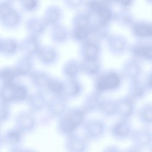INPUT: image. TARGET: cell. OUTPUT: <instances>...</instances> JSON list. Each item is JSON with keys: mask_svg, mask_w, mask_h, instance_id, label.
Returning <instances> with one entry per match:
<instances>
[{"mask_svg": "<svg viewBox=\"0 0 152 152\" xmlns=\"http://www.w3.org/2000/svg\"><path fill=\"white\" fill-rule=\"evenodd\" d=\"M2 92L3 97L7 100H21L26 96V91L23 87L11 82L6 83Z\"/></svg>", "mask_w": 152, "mask_h": 152, "instance_id": "1", "label": "cell"}, {"mask_svg": "<svg viewBox=\"0 0 152 152\" xmlns=\"http://www.w3.org/2000/svg\"><path fill=\"white\" fill-rule=\"evenodd\" d=\"M134 130L127 124L121 122L114 125L109 132L112 137L119 141L131 139Z\"/></svg>", "mask_w": 152, "mask_h": 152, "instance_id": "2", "label": "cell"}, {"mask_svg": "<svg viewBox=\"0 0 152 152\" xmlns=\"http://www.w3.org/2000/svg\"><path fill=\"white\" fill-rule=\"evenodd\" d=\"M83 119V114L80 111H71L63 121L61 125L62 128L66 132L72 131L81 123Z\"/></svg>", "mask_w": 152, "mask_h": 152, "instance_id": "3", "label": "cell"}, {"mask_svg": "<svg viewBox=\"0 0 152 152\" xmlns=\"http://www.w3.org/2000/svg\"><path fill=\"white\" fill-rule=\"evenodd\" d=\"M152 132L147 129L134 131L132 137L133 145L141 150L148 147L152 142Z\"/></svg>", "mask_w": 152, "mask_h": 152, "instance_id": "4", "label": "cell"}, {"mask_svg": "<svg viewBox=\"0 0 152 152\" xmlns=\"http://www.w3.org/2000/svg\"><path fill=\"white\" fill-rule=\"evenodd\" d=\"M88 136L92 140L98 141L101 140L105 135L106 130L102 123L95 121L89 123L87 129Z\"/></svg>", "mask_w": 152, "mask_h": 152, "instance_id": "5", "label": "cell"}, {"mask_svg": "<svg viewBox=\"0 0 152 152\" xmlns=\"http://www.w3.org/2000/svg\"><path fill=\"white\" fill-rule=\"evenodd\" d=\"M119 82L118 77L115 74H111L100 80L97 86L99 89L102 90L111 89L117 87Z\"/></svg>", "mask_w": 152, "mask_h": 152, "instance_id": "6", "label": "cell"}, {"mask_svg": "<svg viewBox=\"0 0 152 152\" xmlns=\"http://www.w3.org/2000/svg\"><path fill=\"white\" fill-rule=\"evenodd\" d=\"M91 8L97 12L102 19L104 21L109 20L111 16V13L109 9L100 3L94 1L91 5Z\"/></svg>", "mask_w": 152, "mask_h": 152, "instance_id": "7", "label": "cell"}, {"mask_svg": "<svg viewBox=\"0 0 152 152\" xmlns=\"http://www.w3.org/2000/svg\"><path fill=\"white\" fill-rule=\"evenodd\" d=\"M98 52L97 45L91 43H87L83 49V54L87 60H94Z\"/></svg>", "mask_w": 152, "mask_h": 152, "instance_id": "8", "label": "cell"}, {"mask_svg": "<svg viewBox=\"0 0 152 152\" xmlns=\"http://www.w3.org/2000/svg\"><path fill=\"white\" fill-rule=\"evenodd\" d=\"M39 55L42 60L45 62H50L55 59L56 53L55 50L50 48H45L41 50Z\"/></svg>", "mask_w": 152, "mask_h": 152, "instance_id": "9", "label": "cell"}, {"mask_svg": "<svg viewBox=\"0 0 152 152\" xmlns=\"http://www.w3.org/2000/svg\"><path fill=\"white\" fill-rule=\"evenodd\" d=\"M134 31L136 34L140 36H151V26L147 24H138L135 26Z\"/></svg>", "mask_w": 152, "mask_h": 152, "instance_id": "10", "label": "cell"}, {"mask_svg": "<svg viewBox=\"0 0 152 152\" xmlns=\"http://www.w3.org/2000/svg\"><path fill=\"white\" fill-rule=\"evenodd\" d=\"M60 11L57 8L51 7L48 9L46 12L45 22L54 23L59 18Z\"/></svg>", "mask_w": 152, "mask_h": 152, "instance_id": "11", "label": "cell"}, {"mask_svg": "<svg viewBox=\"0 0 152 152\" xmlns=\"http://www.w3.org/2000/svg\"><path fill=\"white\" fill-rule=\"evenodd\" d=\"M73 31V35L77 40L86 37L88 34V31L86 26H75Z\"/></svg>", "mask_w": 152, "mask_h": 152, "instance_id": "12", "label": "cell"}, {"mask_svg": "<svg viewBox=\"0 0 152 152\" xmlns=\"http://www.w3.org/2000/svg\"><path fill=\"white\" fill-rule=\"evenodd\" d=\"M134 52L136 54L142 56L146 58H151L152 49L151 47H136L134 49Z\"/></svg>", "mask_w": 152, "mask_h": 152, "instance_id": "13", "label": "cell"}, {"mask_svg": "<svg viewBox=\"0 0 152 152\" xmlns=\"http://www.w3.org/2000/svg\"><path fill=\"white\" fill-rule=\"evenodd\" d=\"M66 89L68 94L73 95L78 93L80 88L78 84L75 80H72L68 82Z\"/></svg>", "mask_w": 152, "mask_h": 152, "instance_id": "14", "label": "cell"}, {"mask_svg": "<svg viewBox=\"0 0 152 152\" xmlns=\"http://www.w3.org/2000/svg\"><path fill=\"white\" fill-rule=\"evenodd\" d=\"M53 32V37L56 41L61 42L64 40L67 36L66 31L59 26Z\"/></svg>", "mask_w": 152, "mask_h": 152, "instance_id": "15", "label": "cell"}, {"mask_svg": "<svg viewBox=\"0 0 152 152\" xmlns=\"http://www.w3.org/2000/svg\"><path fill=\"white\" fill-rule=\"evenodd\" d=\"M7 141L12 144L18 142L20 138V135L18 132L16 131H12L9 132L7 134Z\"/></svg>", "mask_w": 152, "mask_h": 152, "instance_id": "16", "label": "cell"}, {"mask_svg": "<svg viewBox=\"0 0 152 152\" xmlns=\"http://www.w3.org/2000/svg\"><path fill=\"white\" fill-rule=\"evenodd\" d=\"M48 85L52 91L56 93L60 92L64 88L63 85L57 81H50Z\"/></svg>", "mask_w": 152, "mask_h": 152, "instance_id": "17", "label": "cell"}, {"mask_svg": "<svg viewBox=\"0 0 152 152\" xmlns=\"http://www.w3.org/2000/svg\"><path fill=\"white\" fill-rule=\"evenodd\" d=\"M78 70V66L74 63H69L66 66V72L70 76H73L76 75Z\"/></svg>", "mask_w": 152, "mask_h": 152, "instance_id": "18", "label": "cell"}, {"mask_svg": "<svg viewBox=\"0 0 152 152\" xmlns=\"http://www.w3.org/2000/svg\"><path fill=\"white\" fill-rule=\"evenodd\" d=\"M35 78L36 82L40 85H48L50 81L46 76L43 74L38 73L36 75Z\"/></svg>", "mask_w": 152, "mask_h": 152, "instance_id": "19", "label": "cell"}, {"mask_svg": "<svg viewBox=\"0 0 152 152\" xmlns=\"http://www.w3.org/2000/svg\"><path fill=\"white\" fill-rule=\"evenodd\" d=\"M122 150L117 145H110L105 147L102 152H122Z\"/></svg>", "mask_w": 152, "mask_h": 152, "instance_id": "20", "label": "cell"}, {"mask_svg": "<svg viewBox=\"0 0 152 152\" xmlns=\"http://www.w3.org/2000/svg\"><path fill=\"white\" fill-rule=\"evenodd\" d=\"M3 48L4 49L9 52H12L14 51L16 48V45L12 42H7L4 44Z\"/></svg>", "mask_w": 152, "mask_h": 152, "instance_id": "21", "label": "cell"}, {"mask_svg": "<svg viewBox=\"0 0 152 152\" xmlns=\"http://www.w3.org/2000/svg\"><path fill=\"white\" fill-rule=\"evenodd\" d=\"M64 109V106L62 103L57 102L54 106V111L56 114H60L63 112Z\"/></svg>", "mask_w": 152, "mask_h": 152, "instance_id": "22", "label": "cell"}, {"mask_svg": "<svg viewBox=\"0 0 152 152\" xmlns=\"http://www.w3.org/2000/svg\"><path fill=\"white\" fill-rule=\"evenodd\" d=\"M144 117L145 120L147 122H151L152 120V112L151 109H148L145 110Z\"/></svg>", "mask_w": 152, "mask_h": 152, "instance_id": "23", "label": "cell"}, {"mask_svg": "<svg viewBox=\"0 0 152 152\" xmlns=\"http://www.w3.org/2000/svg\"><path fill=\"white\" fill-rule=\"evenodd\" d=\"M38 4L37 1L33 0L26 1L25 4L26 7L29 9H33L35 8Z\"/></svg>", "mask_w": 152, "mask_h": 152, "instance_id": "24", "label": "cell"}, {"mask_svg": "<svg viewBox=\"0 0 152 152\" xmlns=\"http://www.w3.org/2000/svg\"><path fill=\"white\" fill-rule=\"evenodd\" d=\"M141 150V149L133 145L122 150V152H142Z\"/></svg>", "mask_w": 152, "mask_h": 152, "instance_id": "25", "label": "cell"}, {"mask_svg": "<svg viewBox=\"0 0 152 152\" xmlns=\"http://www.w3.org/2000/svg\"><path fill=\"white\" fill-rule=\"evenodd\" d=\"M122 3L125 5H127L128 4H129L131 1L130 0H127V1H121Z\"/></svg>", "mask_w": 152, "mask_h": 152, "instance_id": "26", "label": "cell"}, {"mask_svg": "<svg viewBox=\"0 0 152 152\" xmlns=\"http://www.w3.org/2000/svg\"><path fill=\"white\" fill-rule=\"evenodd\" d=\"M2 47V45L0 43V49Z\"/></svg>", "mask_w": 152, "mask_h": 152, "instance_id": "27", "label": "cell"}]
</instances>
